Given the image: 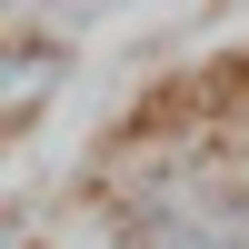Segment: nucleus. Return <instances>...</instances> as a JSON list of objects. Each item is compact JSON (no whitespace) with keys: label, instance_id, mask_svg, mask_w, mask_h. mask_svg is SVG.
<instances>
[{"label":"nucleus","instance_id":"obj_2","mask_svg":"<svg viewBox=\"0 0 249 249\" xmlns=\"http://www.w3.org/2000/svg\"><path fill=\"white\" fill-rule=\"evenodd\" d=\"M60 80H70V40L60 30H0V120L40 110Z\"/></svg>","mask_w":249,"mask_h":249},{"label":"nucleus","instance_id":"obj_1","mask_svg":"<svg viewBox=\"0 0 249 249\" xmlns=\"http://www.w3.org/2000/svg\"><path fill=\"white\" fill-rule=\"evenodd\" d=\"M100 249H249V140L210 130H160L120 150L90 190Z\"/></svg>","mask_w":249,"mask_h":249}]
</instances>
